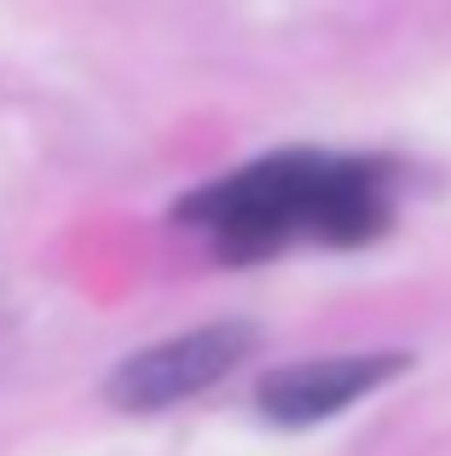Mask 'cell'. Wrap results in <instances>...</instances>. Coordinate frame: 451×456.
I'll return each instance as SVG.
<instances>
[{
    "mask_svg": "<svg viewBox=\"0 0 451 456\" xmlns=\"http://www.w3.org/2000/svg\"><path fill=\"white\" fill-rule=\"evenodd\" d=\"M388 167L371 156L278 151L209 179L180 202V225L226 260H266L290 243H371L388 232Z\"/></svg>",
    "mask_w": 451,
    "mask_h": 456,
    "instance_id": "obj_1",
    "label": "cell"
},
{
    "mask_svg": "<svg viewBox=\"0 0 451 456\" xmlns=\"http://www.w3.org/2000/svg\"><path fill=\"white\" fill-rule=\"evenodd\" d=\"M249 353H255V330L249 323H209V330L174 335V341H157L145 353L122 358L111 370V381H104V399L127 416L168 411V404H185L203 387L226 381Z\"/></svg>",
    "mask_w": 451,
    "mask_h": 456,
    "instance_id": "obj_2",
    "label": "cell"
},
{
    "mask_svg": "<svg viewBox=\"0 0 451 456\" xmlns=\"http://www.w3.org/2000/svg\"><path fill=\"white\" fill-rule=\"evenodd\" d=\"M406 370L399 353H353V358H307V364L272 370L255 387V411L278 428H313L341 416L348 404H359L365 393H376L382 381H394Z\"/></svg>",
    "mask_w": 451,
    "mask_h": 456,
    "instance_id": "obj_3",
    "label": "cell"
}]
</instances>
